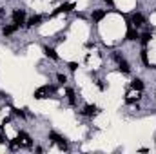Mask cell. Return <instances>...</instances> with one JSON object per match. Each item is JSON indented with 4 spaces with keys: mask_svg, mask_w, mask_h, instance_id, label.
<instances>
[{
    "mask_svg": "<svg viewBox=\"0 0 156 154\" xmlns=\"http://www.w3.org/2000/svg\"><path fill=\"white\" fill-rule=\"evenodd\" d=\"M40 22H42V16H40V15H33V16L29 18V22H27V26H29V27H33V26H40Z\"/></svg>",
    "mask_w": 156,
    "mask_h": 154,
    "instance_id": "cell-13",
    "label": "cell"
},
{
    "mask_svg": "<svg viewBox=\"0 0 156 154\" xmlns=\"http://www.w3.org/2000/svg\"><path fill=\"white\" fill-rule=\"evenodd\" d=\"M76 67H78L76 62H71V64H69V69H71V71H76Z\"/></svg>",
    "mask_w": 156,
    "mask_h": 154,
    "instance_id": "cell-20",
    "label": "cell"
},
{
    "mask_svg": "<svg viewBox=\"0 0 156 154\" xmlns=\"http://www.w3.org/2000/svg\"><path fill=\"white\" fill-rule=\"evenodd\" d=\"M56 78H58V82H60V83H64V82L67 80V78L64 76V75H56Z\"/></svg>",
    "mask_w": 156,
    "mask_h": 154,
    "instance_id": "cell-21",
    "label": "cell"
},
{
    "mask_svg": "<svg viewBox=\"0 0 156 154\" xmlns=\"http://www.w3.org/2000/svg\"><path fill=\"white\" fill-rule=\"evenodd\" d=\"M16 140H18L20 147H22V145H24V147H31V138H29V134H27V132L20 131V132H18V136H16Z\"/></svg>",
    "mask_w": 156,
    "mask_h": 154,
    "instance_id": "cell-3",
    "label": "cell"
},
{
    "mask_svg": "<svg viewBox=\"0 0 156 154\" xmlns=\"http://www.w3.org/2000/svg\"><path fill=\"white\" fill-rule=\"evenodd\" d=\"M44 53H45L51 60H58V54H56V51H55L53 47H44Z\"/></svg>",
    "mask_w": 156,
    "mask_h": 154,
    "instance_id": "cell-12",
    "label": "cell"
},
{
    "mask_svg": "<svg viewBox=\"0 0 156 154\" xmlns=\"http://www.w3.org/2000/svg\"><path fill=\"white\" fill-rule=\"evenodd\" d=\"M105 15H107V13H105L104 9H96V11L93 13V20H94V22H100V20H102Z\"/></svg>",
    "mask_w": 156,
    "mask_h": 154,
    "instance_id": "cell-11",
    "label": "cell"
},
{
    "mask_svg": "<svg viewBox=\"0 0 156 154\" xmlns=\"http://www.w3.org/2000/svg\"><path fill=\"white\" fill-rule=\"evenodd\" d=\"M75 7V4H62L56 11H55V15H58V13H67V11H71Z\"/></svg>",
    "mask_w": 156,
    "mask_h": 154,
    "instance_id": "cell-9",
    "label": "cell"
},
{
    "mask_svg": "<svg viewBox=\"0 0 156 154\" xmlns=\"http://www.w3.org/2000/svg\"><path fill=\"white\" fill-rule=\"evenodd\" d=\"M16 29H18V26H16V24H13V26H5V27H4V35H5V37H9V35H13Z\"/></svg>",
    "mask_w": 156,
    "mask_h": 154,
    "instance_id": "cell-14",
    "label": "cell"
},
{
    "mask_svg": "<svg viewBox=\"0 0 156 154\" xmlns=\"http://www.w3.org/2000/svg\"><path fill=\"white\" fill-rule=\"evenodd\" d=\"M125 38L127 40H138L140 38V33L136 31V27H133V24H129V29L125 33Z\"/></svg>",
    "mask_w": 156,
    "mask_h": 154,
    "instance_id": "cell-6",
    "label": "cell"
},
{
    "mask_svg": "<svg viewBox=\"0 0 156 154\" xmlns=\"http://www.w3.org/2000/svg\"><path fill=\"white\" fill-rule=\"evenodd\" d=\"M131 87H133V89H136V91H140V93H142V91H144V82H142V80H140V78H134V80H133V82H131Z\"/></svg>",
    "mask_w": 156,
    "mask_h": 154,
    "instance_id": "cell-10",
    "label": "cell"
},
{
    "mask_svg": "<svg viewBox=\"0 0 156 154\" xmlns=\"http://www.w3.org/2000/svg\"><path fill=\"white\" fill-rule=\"evenodd\" d=\"M140 38H142V44L145 45V44H149V42H151V38H153V35H151V33L147 31V33H144V35H140Z\"/></svg>",
    "mask_w": 156,
    "mask_h": 154,
    "instance_id": "cell-15",
    "label": "cell"
},
{
    "mask_svg": "<svg viewBox=\"0 0 156 154\" xmlns=\"http://www.w3.org/2000/svg\"><path fill=\"white\" fill-rule=\"evenodd\" d=\"M82 113L85 116H94V114H98V107H96V105H85Z\"/></svg>",
    "mask_w": 156,
    "mask_h": 154,
    "instance_id": "cell-8",
    "label": "cell"
},
{
    "mask_svg": "<svg viewBox=\"0 0 156 154\" xmlns=\"http://www.w3.org/2000/svg\"><path fill=\"white\" fill-rule=\"evenodd\" d=\"M142 60H144V64H145V65H151V62H149V56H147V51H145V49L142 51Z\"/></svg>",
    "mask_w": 156,
    "mask_h": 154,
    "instance_id": "cell-18",
    "label": "cell"
},
{
    "mask_svg": "<svg viewBox=\"0 0 156 154\" xmlns=\"http://www.w3.org/2000/svg\"><path fill=\"white\" fill-rule=\"evenodd\" d=\"M140 100V91H136V89H133L131 93H127V96H125V102L127 103H134V102H138Z\"/></svg>",
    "mask_w": 156,
    "mask_h": 154,
    "instance_id": "cell-5",
    "label": "cell"
},
{
    "mask_svg": "<svg viewBox=\"0 0 156 154\" xmlns=\"http://www.w3.org/2000/svg\"><path fill=\"white\" fill-rule=\"evenodd\" d=\"M20 147V143H18V140H13V142H9V149L11 151H16Z\"/></svg>",
    "mask_w": 156,
    "mask_h": 154,
    "instance_id": "cell-19",
    "label": "cell"
},
{
    "mask_svg": "<svg viewBox=\"0 0 156 154\" xmlns=\"http://www.w3.org/2000/svg\"><path fill=\"white\" fill-rule=\"evenodd\" d=\"M49 138H51L55 143H58V147H60V149H67V145H66V140H64L62 136H58L56 132H49Z\"/></svg>",
    "mask_w": 156,
    "mask_h": 154,
    "instance_id": "cell-4",
    "label": "cell"
},
{
    "mask_svg": "<svg viewBox=\"0 0 156 154\" xmlns=\"http://www.w3.org/2000/svg\"><path fill=\"white\" fill-rule=\"evenodd\" d=\"M24 20H26V13L22 11V9H15L13 11V24H16L18 27L24 24Z\"/></svg>",
    "mask_w": 156,
    "mask_h": 154,
    "instance_id": "cell-2",
    "label": "cell"
},
{
    "mask_svg": "<svg viewBox=\"0 0 156 154\" xmlns=\"http://www.w3.org/2000/svg\"><path fill=\"white\" fill-rule=\"evenodd\" d=\"M67 100H69V103H71V105H75V103H76V100H75V93H73V89H67Z\"/></svg>",
    "mask_w": 156,
    "mask_h": 154,
    "instance_id": "cell-16",
    "label": "cell"
},
{
    "mask_svg": "<svg viewBox=\"0 0 156 154\" xmlns=\"http://www.w3.org/2000/svg\"><path fill=\"white\" fill-rule=\"evenodd\" d=\"M2 142H4V136H2V134H0V143H2Z\"/></svg>",
    "mask_w": 156,
    "mask_h": 154,
    "instance_id": "cell-24",
    "label": "cell"
},
{
    "mask_svg": "<svg viewBox=\"0 0 156 154\" xmlns=\"http://www.w3.org/2000/svg\"><path fill=\"white\" fill-rule=\"evenodd\" d=\"M105 4H109V5H113V0H104Z\"/></svg>",
    "mask_w": 156,
    "mask_h": 154,
    "instance_id": "cell-23",
    "label": "cell"
},
{
    "mask_svg": "<svg viewBox=\"0 0 156 154\" xmlns=\"http://www.w3.org/2000/svg\"><path fill=\"white\" fill-rule=\"evenodd\" d=\"M134 27H140V26H144L145 24V18H144V15H140V13H134L133 15V22H131Z\"/></svg>",
    "mask_w": 156,
    "mask_h": 154,
    "instance_id": "cell-7",
    "label": "cell"
},
{
    "mask_svg": "<svg viewBox=\"0 0 156 154\" xmlns=\"http://www.w3.org/2000/svg\"><path fill=\"white\" fill-rule=\"evenodd\" d=\"M55 91V87H49V85H44V87H40L35 91V98L37 100H44V98H47L49 96V93H53Z\"/></svg>",
    "mask_w": 156,
    "mask_h": 154,
    "instance_id": "cell-1",
    "label": "cell"
},
{
    "mask_svg": "<svg viewBox=\"0 0 156 154\" xmlns=\"http://www.w3.org/2000/svg\"><path fill=\"white\" fill-rule=\"evenodd\" d=\"M13 113H15L16 116H26L24 114V111H20V109H13Z\"/></svg>",
    "mask_w": 156,
    "mask_h": 154,
    "instance_id": "cell-22",
    "label": "cell"
},
{
    "mask_svg": "<svg viewBox=\"0 0 156 154\" xmlns=\"http://www.w3.org/2000/svg\"><path fill=\"white\" fill-rule=\"evenodd\" d=\"M118 64H120V69H122L123 73H129V64H127V62H125L123 58H122V60H120Z\"/></svg>",
    "mask_w": 156,
    "mask_h": 154,
    "instance_id": "cell-17",
    "label": "cell"
}]
</instances>
